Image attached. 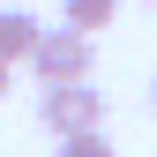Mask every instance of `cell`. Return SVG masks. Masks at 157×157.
<instances>
[{
	"instance_id": "1",
	"label": "cell",
	"mask_w": 157,
	"mask_h": 157,
	"mask_svg": "<svg viewBox=\"0 0 157 157\" xmlns=\"http://www.w3.org/2000/svg\"><path fill=\"white\" fill-rule=\"evenodd\" d=\"M30 67H37V82H90V67H97V37L75 30V23H60V30L37 37Z\"/></svg>"
},
{
	"instance_id": "2",
	"label": "cell",
	"mask_w": 157,
	"mask_h": 157,
	"mask_svg": "<svg viewBox=\"0 0 157 157\" xmlns=\"http://www.w3.org/2000/svg\"><path fill=\"white\" fill-rule=\"evenodd\" d=\"M37 120H45L52 135L105 127V90H90V82H45L37 90Z\"/></svg>"
},
{
	"instance_id": "3",
	"label": "cell",
	"mask_w": 157,
	"mask_h": 157,
	"mask_svg": "<svg viewBox=\"0 0 157 157\" xmlns=\"http://www.w3.org/2000/svg\"><path fill=\"white\" fill-rule=\"evenodd\" d=\"M37 37H45V23H37V15L30 8H0V60H30V52H37Z\"/></svg>"
},
{
	"instance_id": "4",
	"label": "cell",
	"mask_w": 157,
	"mask_h": 157,
	"mask_svg": "<svg viewBox=\"0 0 157 157\" xmlns=\"http://www.w3.org/2000/svg\"><path fill=\"white\" fill-rule=\"evenodd\" d=\"M112 15H120V0H60V23H75V30H112Z\"/></svg>"
},
{
	"instance_id": "5",
	"label": "cell",
	"mask_w": 157,
	"mask_h": 157,
	"mask_svg": "<svg viewBox=\"0 0 157 157\" xmlns=\"http://www.w3.org/2000/svg\"><path fill=\"white\" fill-rule=\"evenodd\" d=\"M52 157H112V135L105 127H82V135H60V150Z\"/></svg>"
},
{
	"instance_id": "6",
	"label": "cell",
	"mask_w": 157,
	"mask_h": 157,
	"mask_svg": "<svg viewBox=\"0 0 157 157\" xmlns=\"http://www.w3.org/2000/svg\"><path fill=\"white\" fill-rule=\"evenodd\" d=\"M0 97H8V60H0Z\"/></svg>"
},
{
	"instance_id": "7",
	"label": "cell",
	"mask_w": 157,
	"mask_h": 157,
	"mask_svg": "<svg viewBox=\"0 0 157 157\" xmlns=\"http://www.w3.org/2000/svg\"><path fill=\"white\" fill-rule=\"evenodd\" d=\"M150 105H157V82H150Z\"/></svg>"
}]
</instances>
